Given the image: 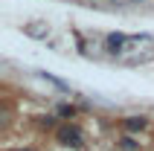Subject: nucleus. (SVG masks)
Returning <instances> with one entry per match:
<instances>
[{"label":"nucleus","instance_id":"obj_2","mask_svg":"<svg viewBox=\"0 0 154 151\" xmlns=\"http://www.w3.org/2000/svg\"><path fill=\"white\" fill-rule=\"evenodd\" d=\"M148 128V116H125L122 119V131L125 134H143Z\"/></svg>","mask_w":154,"mask_h":151},{"label":"nucleus","instance_id":"obj_6","mask_svg":"<svg viewBox=\"0 0 154 151\" xmlns=\"http://www.w3.org/2000/svg\"><path fill=\"white\" fill-rule=\"evenodd\" d=\"M116 151H140V143L134 140V134H125V137H119Z\"/></svg>","mask_w":154,"mask_h":151},{"label":"nucleus","instance_id":"obj_5","mask_svg":"<svg viewBox=\"0 0 154 151\" xmlns=\"http://www.w3.org/2000/svg\"><path fill=\"white\" fill-rule=\"evenodd\" d=\"M76 113H79L76 105H58V108H55V116L64 119V122H73V119H76Z\"/></svg>","mask_w":154,"mask_h":151},{"label":"nucleus","instance_id":"obj_7","mask_svg":"<svg viewBox=\"0 0 154 151\" xmlns=\"http://www.w3.org/2000/svg\"><path fill=\"white\" fill-rule=\"evenodd\" d=\"M15 151H35V148H15Z\"/></svg>","mask_w":154,"mask_h":151},{"label":"nucleus","instance_id":"obj_4","mask_svg":"<svg viewBox=\"0 0 154 151\" xmlns=\"http://www.w3.org/2000/svg\"><path fill=\"white\" fill-rule=\"evenodd\" d=\"M26 35H32V38H47L50 35V26H47V20H32V23L23 26Z\"/></svg>","mask_w":154,"mask_h":151},{"label":"nucleus","instance_id":"obj_1","mask_svg":"<svg viewBox=\"0 0 154 151\" xmlns=\"http://www.w3.org/2000/svg\"><path fill=\"white\" fill-rule=\"evenodd\" d=\"M55 140H58L61 145L73 148V151L85 148V131H82L76 122H64V125H58V128H55Z\"/></svg>","mask_w":154,"mask_h":151},{"label":"nucleus","instance_id":"obj_3","mask_svg":"<svg viewBox=\"0 0 154 151\" xmlns=\"http://www.w3.org/2000/svg\"><path fill=\"white\" fill-rule=\"evenodd\" d=\"M125 44H128V35H122V32H111L108 38H105L108 52H122V50H125Z\"/></svg>","mask_w":154,"mask_h":151}]
</instances>
